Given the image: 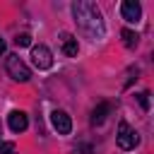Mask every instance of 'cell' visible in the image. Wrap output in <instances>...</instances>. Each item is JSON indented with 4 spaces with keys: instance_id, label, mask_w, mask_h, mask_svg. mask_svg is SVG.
<instances>
[{
    "instance_id": "ba28073f",
    "label": "cell",
    "mask_w": 154,
    "mask_h": 154,
    "mask_svg": "<svg viewBox=\"0 0 154 154\" xmlns=\"http://www.w3.org/2000/svg\"><path fill=\"white\" fill-rule=\"evenodd\" d=\"M60 46H63V53H65L67 58H75V55H77V51H79L77 38H75L72 34H67V31H63V34H60Z\"/></svg>"
},
{
    "instance_id": "7a4b0ae2",
    "label": "cell",
    "mask_w": 154,
    "mask_h": 154,
    "mask_svg": "<svg viewBox=\"0 0 154 154\" xmlns=\"http://www.w3.org/2000/svg\"><path fill=\"white\" fill-rule=\"evenodd\" d=\"M5 70H7V75L14 79V82H29L31 79V70L26 67V63L19 58V55H7V60H5Z\"/></svg>"
},
{
    "instance_id": "52a82bcc",
    "label": "cell",
    "mask_w": 154,
    "mask_h": 154,
    "mask_svg": "<svg viewBox=\"0 0 154 154\" xmlns=\"http://www.w3.org/2000/svg\"><path fill=\"white\" fill-rule=\"evenodd\" d=\"M7 125H10L12 132H24V130L29 128V118H26L24 111H12V113L7 116Z\"/></svg>"
},
{
    "instance_id": "5b68a950",
    "label": "cell",
    "mask_w": 154,
    "mask_h": 154,
    "mask_svg": "<svg viewBox=\"0 0 154 154\" xmlns=\"http://www.w3.org/2000/svg\"><path fill=\"white\" fill-rule=\"evenodd\" d=\"M51 125H53V130H55L58 135H70V130H72L70 116H67L65 111H60V108H55V111L51 113Z\"/></svg>"
},
{
    "instance_id": "9c48e42d",
    "label": "cell",
    "mask_w": 154,
    "mask_h": 154,
    "mask_svg": "<svg viewBox=\"0 0 154 154\" xmlns=\"http://www.w3.org/2000/svg\"><path fill=\"white\" fill-rule=\"evenodd\" d=\"M108 113H111V103H108V101H101V103L91 111V125H101Z\"/></svg>"
},
{
    "instance_id": "5bb4252c",
    "label": "cell",
    "mask_w": 154,
    "mask_h": 154,
    "mask_svg": "<svg viewBox=\"0 0 154 154\" xmlns=\"http://www.w3.org/2000/svg\"><path fill=\"white\" fill-rule=\"evenodd\" d=\"M2 53H5V41L0 38V55H2Z\"/></svg>"
},
{
    "instance_id": "6da1fadb",
    "label": "cell",
    "mask_w": 154,
    "mask_h": 154,
    "mask_svg": "<svg viewBox=\"0 0 154 154\" xmlns=\"http://www.w3.org/2000/svg\"><path fill=\"white\" fill-rule=\"evenodd\" d=\"M72 17H75L77 26L82 29V34H87L91 41H101L106 36L103 14L96 7V2H91V0H77V2H72Z\"/></svg>"
},
{
    "instance_id": "7c38bea8",
    "label": "cell",
    "mask_w": 154,
    "mask_h": 154,
    "mask_svg": "<svg viewBox=\"0 0 154 154\" xmlns=\"http://www.w3.org/2000/svg\"><path fill=\"white\" fill-rule=\"evenodd\" d=\"M137 101H140V106H142L144 111H149V91H140V94H137Z\"/></svg>"
},
{
    "instance_id": "9a60e30c",
    "label": "cell",
    "mask_w": 154,
    "mask_h": 154,
    "mask_svg": "<svg viewBox=\"0 0 154 154\" xmlns=\"http://www.w3.org/2000/svg\"><path fill=\"white\" fill-rule=\"evenodd\" d=\"M0 135H2V123H0Z\"/></svg>"
},
{
    "instance_id": "30bf717a",
    "label": "cell",
    "mask_w": 154,
    "mask_h": 154,
    "mask_svg": "<svg viewBox=\"0 0 154 154\" xmlns=\"http://www.w3.org/2000/svg\"><path fill=\"white\" fill-rule=\"evenodd\" d=\"M120 36H123V43H125V48H135V46L140 43V36H137V31H132V29H123V31H120Z\"/></svg>"
},
{
    "instance_id": "277c9868",
    "label": "cell",
    "mask_w": 154,
    "mask_h": 154,
    "mask_svg": "<svg viewBox=\"0 0 154 154\" xmlns=\"http://www.w3.org/2000/svg\"><path fill=\"white\" fill-rule=\"evenodd\" d=\"M31 63L38 67V70H48L53 65V55L48 51V46L38 43V46H31Z\"/></svg>"
},
{
    "instance_id": "3957f363",
    "label": "cell",
    "mask_w": 154,
    "mask_h": 154,
    "mask_svg": "<svg viewBox=\"0 0 154 154\" xmlns=\"http://www.w3.org/2000/svg\"><path fill=\"white\" fill-rule=\"evenodd\" d=\"M116 142H118V147L123 149V152H130V149H135L137 144H140V135L125 123V120H120L118 123V135H116Z\"/></svg>"
},
{
    "instance_id": "8992f818",
    "label": "cell",
    "mask_w": 154,
    "mask_h": 154,
    "mask_svg": "<svg viewBox=\"0 0 154 154\" xmlns=\"http://www.w3.org/2000/svg\"><path fill=\"white\" fill-rule=\"evenodd\" d=\"M120 14H123L125 22L137 24V22L142 19V5H140L137 0H125V2L120 5Z\"/></svg>"
},
{
    "instance_id": "8fae6325",
    "label": "cell",
    "mask_w": 154,
    "mask_h": 154,
    "mask_svg": "<svg viewBox=\"0 0 154 154\" xmlns=\"http://www.w3.org/2000/svg\"><path fill=\"white\" fill-rule=\"evenodd\" d=\"M14 43H17L19 48H24V46H31V36H29V34H17Z\"/></svg>"
},
{
    "instance_id": "4fadbf2b",
    "label": "cell",
    "mask_w": 154,
    "mask_h": 154,
    "mask_svg": "<svg viewBox=\"0 0 154 154\" xmlns=\"http://www.w3.org/2000/svg\"><path fill=\"white\" fill-rule=\"evenodd\" d=\"M0 154H14V144L12 142H0Z\"/></svg>"
}]
</instances>
